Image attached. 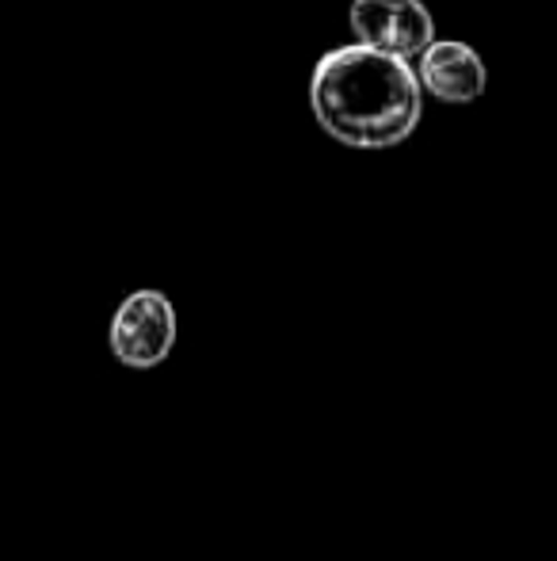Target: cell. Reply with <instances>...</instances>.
<instances>
[{
	"label": "cell",
	"instance_id": "2",
	"mask_svg": "<svg viewBox=\"0 0 557 561\" xmlns=\"http://www.w3.org/2000/svg\"><path fill=\"white\" fill-rule=\"evenodd\" d=\"M112 355L130 370H153L176 347V306L164 290L141 287L119 302L107 329Z\"/></svg>",
	"mask_w": 557,
	"mask_h": 561
},
{
	"label": "cell",
	"instance_id": "4",
	"mask_svg": "<svg viewBox=\"0 0 557 561\" xmlns=\"http://www.w3.org/2000/svg\"><path fill=\"white\" fill-rule=\"evenodd\" d=\"M417 81L439 104H474L485 96L489 69L481 54L459 38H436L417 61Z\"/></svg>",
	"mask_w": 557,
	"mask_h": 561
},
{
	"label": "cell",
	"instance_id": "3",
	"mask_svg": "<svg viewBox=\"0 0 557 561\" xmlns=\"http://www.w3.org/2000/svg\"><path fill=\"white\" fill-rule=\"evenodd\" d=\"M348 23L359 46H371L409 66L436 43V20L420 0H351Z\"/></svg>",
	"mask_w": 557,
	"mask_h": 561
},
{
	"label": "cell",
	"instance_id": "1",
	"mask_svg": "<svg viewBox=\"0 0 557 561\" xmlns=\"http://www.w3.org/2000/svg\"><path fill=\"white\" fill-rule=\"evenodd\" d=\"M310 112L344 149L382 153L413 138L423 115V89L409 61L344 43L313 66Z\"/></svg>",
	"mask_w": 557,
	"mask_h": 561
}]
</instances>
